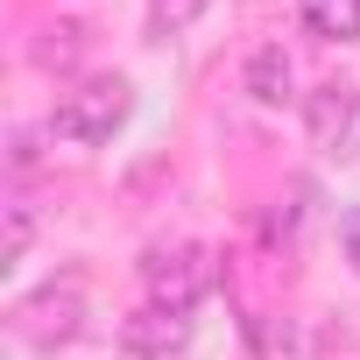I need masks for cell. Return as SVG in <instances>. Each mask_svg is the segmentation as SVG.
Masks as SVG:
<instances>
[{
  "instance_id": "cell-3",
  "label": "cell",
  "mask_w": 360,
  "mask_h": 360,
  "mask_svg": "<svg viewBox=\"0 0 360 360\" xmlns=\"http://www.w3.org/2000/svg\"><path fill=\"white\" fill-rule=\"evenodd\" d=\"M141 283H148V304H169V311H191L212 283V262L205 248L191 240H169V248H148L141 255Z\"/></svg>"
},
{
  "instance_id": "cell-1",
  "label": "cell",
  "mask_w": 360,
  "mask_h": 360,
  "mask_svg": "<svg viewBox=\"0 0 360 360\" xmlns=\"http://www.w3.org/2000/svg\"><path fill=\"white\" fill-rule=\"evenodd\" d=\"M127 113H134V85L113 71V78H85V85H71L64 99H57V113H50V134L57 141H78V148H106L120 127H127Z\"/></svg>"
},
{
  "instance_id": "cell-4",
  "label": "cell",
  "mask_w": 360,
  "mask_h": 360,
  "mask_svg": "<svg viewBox=\"0 0 360 360\" xmlns=\"http://www.w3.org/2000/svg\"><path fill=\"white\" fill-rule=\"evenodd\" d=\"M304 127H311V148L346 155L353 127H360V85L353 78H325L318 92H304Z\"/></svg>"
},
{
  "instance_id": "cell-9",
  "label": "cell",
  "mask_w": 360,
  "mask_h": 360,
  "mask_svg": "<svg viewBox=\"0 0 360 360\" xmlns=\"http://www.w3.org/2000/svg\"><path fill=\"white\" fill-rule=\"evenodd\" d=\"M29 233H36V212L15 198V205H8V240H0V269H15V262L29 255Z\"/></svg>"
},
{
  "instance_id": "cell-7",
  "label": "cell",
  "mask_w": 360,
  "mask_h": 360,
  "mask_svg": "<svg viewBox=\"0 0 360 360\" xmlns=\"http://www.w3.org/2000/svg\"><path fill=\"white\" fill-rule=\"evenodd\" d=\"M297 15L325 43H360V0H297Z\"/></svg>"
},
{
  "instance_id": "cell-10",
  "label": "cell",
  "mask_w": 360,
  "mask_h": 360,
  "mask_svg": "<svg viewBox=\"0 0 360 360\" xmlns=\"http://www.w3.org/2000/svg\"><path fill=\"white\" fill-rule=\"evenodd\" d=\"M339 248H346V262L360 269V205H346V212H339Z\"/></svg>"
},
{
  "instance_id": "cell-6",
  "label": "cell",
  "mask_w": 360,
  "mask_h": 360,
  "mask_svg": "<svg viewBox=\"0 0 360 360\" xmlns=\"http://www.w3.org/2000/svg\"><path fill=\"white\" fill-rule=\"evenodd\" d=\"M290 85H297V71H290V57H283V43H262V50L248 57V92H255L262 106H283V99H297Z\"/></svg>"
},
{
  "instance_id": "cell-2",
  "label": "cell",
  "mask_w": 360,
  "mask_h": 360,
  "mask_svg": "<svg viewBox=\"0 0 360 360\" xmlns=\"http://www.w3.org/2000/svg\"><path fill=\"white\" fill-rule=\"evenodd\" d=\"M8 332H15L22 346H36V353L71 346V339L85 332V290H78V283H50V290L22 297V304L8 311Z\"/></svg>"
},
{
  "instance_id": "cell-8",
  "label": "cell",
  "mask_w": 360,
  "mask_h": 360,
  "mask_svg": "<svg viewBox=\"0 0 360 360\" xmlns=\"http://www.w3.org/2000/svg\"><path fill=\"white\" fill-rule=\"evenodd\" d=\"M212 8V0H148V43H169V36H184L198 15Z\"/></svg>"
},
{
  "instance_id": "cell-5",
  "label": "cell",
  "mask_w": 360,
  "mask_h": 360,
  "mask_svg": "<svg viewBox=\"0 0 360 360\" xmlns=\"http://www.w3.org/2000/svg\"><path fill=\"white\" fill-rule=\"evenodd\" d=\"M120 346H127L134 360H176V353L191 346V311L148 304V311H134V318L120 325Z\"/></svg>"
}]
</instances>
